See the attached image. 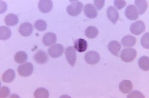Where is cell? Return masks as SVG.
I'll list each match as a JSON object with an SVG mask.
<instances>
[{"label": "cell", "mask_w": 149, "mask_h": 98, "mask_svg": "<svg viewBox=\"0 0 149 98\" xmlns=\"http://www.w3.org/2000/svg\"><path fill=\"white\" fill-rule=\"evenodd\" d=\"M136 56V51L133 48L123 49L120 53V58L125 63H130L134 61Z\"/></svg>", "instance_id": "obj_1"}, {"label": "cell", "mask_w": 149, "mask_h": 98, "mask_svg": "<svg viewBox=\"0 0 149 98\" xmlns=\"http://www.w3.org/2000/svg\"><path fill=\"white\" fill-rule=\"evenodd\" d=\"M34 26L36 30L40 32H43L46 30L47 24L46 22L43 20H38L35 21Z\"/></svg>", "instance_id": "obj_27"}, {"label": "cell", "mask_w": 149, "mask_h": 98, "mask_svg": "<svg viewBox=\"0 0 149 98\" xmlns=\"http://www.w3.org/2000/svg\"><path fill=\"white\" fill-rule=\"evenodd\" d=\"M139 66L142 70L148 71L149 70L148 57L147 56L141 57L139 60Z\"/></svg>", "instance_id": "obj_26"}, {"label": "cell", "mask_w": 149, "mask_h": 98, "mask_svg": "<svg viewBox=\"0 0 149 98\" xmlns=\"http://www.w3.org/2000/svg\"><path fill=\"white\" fill-rule=\"evenodd\" d=\"M107 16L110 21L116 24L119 19V13L115 7L110 6L107 10Z\"/></svg>", "instance_id": "obj_14"}, {"label": "cell", "mask_w": 149, "mask_h": 98, "mask_svg": "<svg viewBox=\"0 0 149 98\" xmlns=\"http://www.w3.org/2000/svg\"><path fill=\"white\" fill-rule=\"evenodd\" d=\"M33 71V66L31 63H26L17 67L19 75L22 77H28L31 76Z\"/></svg>", "instance_id": "obj_3"}, {"label": "cell", "mask_w": 149, "mask_h": 98, "mask_svg": "<svg viewBox=\"0 0 149 98\" xmlns=\"http://www.w3.org/2000/svg\"><path fill=\"white\" fill-rule=\"evenodd\" d=\"M94 3L95 8L98 10H100L104 7L105 1L104 0H94Z\"/></svg>", "instance_id": "obj_32"}, {"label": "cell", "mask_w": 149, "mask_h": 98, "mask_svg": "<svg viewBox=\"0 0 149 98\" xmlns=\"http://www.w3.org/2000/svg\"><path fill=\"white\" fill-rule=\"evenodd\" d=\"M53 4L51 0H40L38 3V8L43 13H48L53 9Z\"/></svg>", "instance_id": "obj_9"}, {"label": "cell", "mask_w": 149, "mask_h": 98, "mask_svg": "<svg viewBox=\"0 0 149 98\" xmlns=\"http://www.w3.org/2000/svg\"><path fill=\"white\" fill-rule=\"evenodd\" d=\"M128 98H144V95L138 90H134L129 93L127 96Z\"/></svg>", "instance_id": "obj_29"}, {"label": "cell", "mask_w": 149, "mask_h": 98, "mask_svg": "<svg viewBox=\"0 0 149 98\" xmlns=\"http://www.w3.org/2000/svg\"><path fill=\"white\" fill-rule=\"evenodd\" d=\"M114 5L118 10H121L126 6V2L124 0H115Z\"/></svg>", "instance_id": "obj_30"}, {"label": "cell", "mask_w": 149, "mask_h": 98, "mask_svg": "<svg viewBox=\"0 0 149 98\" xmlns=\"http://www.w3.org/2000/svg\"><path fill=\"white\" fill-rule=\"evenodd\" d=\"M83 4L79 1L72 2L71 4L67 7V13L71 16H77L82 11Z\"/></svg>", "instance_id": "obj_2"}, {"label": "cell", "mask_w": 149, "mask_h": 98, "mask_svg": "<svg viewBox=\"0 0 149 98\" xmlns=\"http://www.w3.org/2000/svg\"><path fill=\"white\" fill-rule=\"evenodd\" d=\"M98 34V29L95 26H89L85 30V36L89 39H94L96 38Z\"/></svg>", "instance_id": "obj_22"}, {"label": "cell", "mask_w": 149, "mask_h": 98, "mask_svg": "<svg viewBox=\"0 0 149 98\" xmlns=\"http://www.w3.org/2000/svg\"><path fill=\"white\" fill-rule=\"evenodd\" d=\"M33 30V25L30 23H23L19 27V32L23 36H30Z\"/></svg>", "instance_id": "obj_10"}, {"label": "cell", "mask_w": 149, "mask_h": 98, "mask_svg": "<svg viewBox=\"0 0 149 98\" xmlns=\"http://www.w3.org/2000/svg\"><path fill=\"white\" fill-rule=\"evenodd\" d=\"M84 58L86 63L90 65H94L99 62L100 57L99 54L95 51H89L86 53Z\"/></svg>", "instance_id": "obj_7"}, {"label": "cell", "mask_w": 149, "mask_h": 98, "mask_svg": "<svg viewBox=\"0 0 149 98\" xmlns=\"http://www.w3.org/2000/svg\"><path fill=\"white\" fill-rule=\"evenodd\" d=\"M135 4L141 15L143 14L147 9V3L144 0H135Z\"/></svg>", "instance_id": "obj_21"}, {"label": "cell", "mask_w": 149, "mask_h": 98, "mask_svg": "<svg viewBox=\"0 0 149 98\" xmlns=\"http://www.w3.org/2000/svg\"><path fill=\"white\" fill-rule=\"evenodd\" d=\"M119 88L120 91L123 93H128L132 90L133 85L130 80H124L120 83Z\"/></svg>", "instance_id": "obj_16"}, {"label": "cell", "mask_w": 149, "mask_h": 98, "mask_svg": "<svg viewBox=\"0 0 149 98\" xmlns=\"http://www.w3.org/2000/svg\"><path fill=\"white\" fill-rule=\"evenodd\" d=\"M125 16L130 20H135L139 17V12L134 5H129L125 11Z\"/></svg>", "instance_id": "obj_8"}, {"label": "cell", "mask_w": 149, "mask_h": 98, "mask_svg": "<svg viewBox=\"0 0 149 98\" xmlns=\"http://www.w3.org/2000/svg\"><path fill=\"white\" fill-rule=\"evenodd\" d=\"M66 58L68 63L71 66H74L77 60V53L76 50H74V47L69 46L66 49L65 51Z\"/></svg>", "instance_id": "obj_6"}, {"label": "cell", "mask_w": 149, "mask_h": 98, "mask_svg": "<svg viewBox=\"0 0 149 98\" xmlns=\"http://www.w3.org/2000/svg\"><path fill=\"white\" fill-rule=\"evenodd\" d=\"M146 29L145 24L143 21H137L133 23L130 26L131 32L135 35H140Z\"/></svg>", "instance_id": "obj_5"}, {"label": "cell", "mask_w": 149, "mask_h": 98, "mask_svg": "<svg viewBox=\"0 0 149 98\" xmlns=\"http://www.w3.org/2000/svg\"><path fill=\"white\" fill-rule=\"evenodd\" d=\"M141 44L146 49H149V33H146L141 38Z\"/></svg>", "instance_id": "obj_28"}, {"label": "cell", "mask_w": 149, "mask_h": 98, "mask_svg": "<svg viewBox=\"0 0 149 98\" xmlns=\"http://www.w3.org/2000/svg\"><path fill=\"white\" fill-rule=\"evenodd\" d=\"M88 48V43L84 39H78L74 42V50L79 52H85Z\"/></svg>", "instance_id": "obj_13"}, {"label": "cell", "mask_w": 149, "mask_h": 98, "mask_svg": "<svg viewBox=\"0 0 149 98\" xmlns=\"http://www.w3.org/2000/svg\"><path fill=\"white\" fill-rule=\"evenodd\" d=\"M57 36L55 33L48 32L44 35L42 38V43L47 46H51L56 43Z\"/></svg>", "instance_id": "obj_11"}, {"label": "cell", "mask_w": 149, "mask_h": 98, "mask_svg": "<svg viewBox=\"0 0 149 98\" xmlns=\"http://www.w3.org/2000/svg\"><path fill=\"white\" fill-rule=\"evenodd\" d=\"M16 77L15 72L13 69H8L6 70L2 76V80L5 83H11L13 81Z\"/></svg>", "instance_id": "obj_18"}, {"label": "cell", "mask_w": 149, "mask_h": 98, "mask_svg": "<svg viewBox=\"0 0 149 98\" xmlns=\"http://www.w3.org/2000/svg\"><path fill=\"white\" fill-rule=\"evenodd\" d=\"M84 11L85 15L89 19L96 18L98 15L97 11L95 7H94V6L91 4H86L84 7Z\"/></svg>", "instance_id": "obj_12"}, {"label": "cell", "mask_w": 149, "mask_h": 98, "mask_svg": "<svg viewBox=\"0 0 149 98\" xmlns=\"http://www.w3.org/2000/svg\"><path fill=\"white\" fill-rule=\"evenodd\" d=\"M109 51L115 56H118L121 50V45L120 43L116 41H111L108 45Z\"/></svg>", "instance_id": "obj_17"}, {"label": "cell", "mask_w": 149, "mask_h": 98, "mask_svg": "<svg viewBox=\"0 0 149 98\" xmlns=\"http://www.w3.org/2000/svg\"><path fill=\"white\" fill-rule=\"evenodd\" d=\"M34 97L35 98H48L49 92L46 89L40 88L35 91Z\"/></svg>", "instance_id": "obj_25"}, {"label": "cell", "mask_w": 149, "mask_h": 98, "mask_svg": "<svg viewBox=\"0 0 149 98\" xmlns=\"http://www.w3.org/2000/svg\"><path fill=\"white\" fill-rule=\"evenodd\" d=\"M4 21L7 26H14L18 23L19 19L17 16L15 14H8L6 16Z\"/></svg>", "instance_id": "obj_20"}, {"label": "cell", "mask_w": 149, "mask_h": 98, "mask_svg": "<svg viewBox=\"0 0 149 98\" xmlns=\"http://www.w3.org/2000/svg\"><path fill=\"white\" fill-rule=\"evenodd\" d=\"M11 31L10 28L6 26L0 27V39L6 41L11 37Z\"/></svg>", "instance_id": "obj_23"}, {"label": "cell", "mask_w": 149, "mask_h": 98, "mask_svg": "<svg viewBox=\"0 0 149 98\" xmlns=\"http://www.w3.org/2000/svg\"><path fill=\"white\" fill-rule=\"evenodd\" d=\"M28 59V55L24 51H19L15 55V61L17 64H23Z\"/></svg>", "instance_id": "obj_24"}, {"label": "cell", "mask_w": 149, "mask_h": 98, "mask_svg": "<svg viewBox=\"0 0 149 98\" xmlns=\"http://www.w3.org/2000/svg\"><path fill=\"white\" fill-rule=\"evenodd\" d=\"M48 57L46 52L42 50H40L34 55V59L36 62L40 64H44L48 61Z\"/></svg>", "instance_id": "obj_15"}, {"label": "cell", "mask_w": 149, "mask_h": 98, "mask_svg": "<svg viewBox=\"0 0 149 98\" xmlns=\"http://www.w3.org/2000/svg\"><path fill=\"white\" fill-rule=\"evenodd\" d=\"M10 91L8 88L7 87H3L0 90V97H7L10 95Z\"/></svg>", "instance_id": "obj_31"}, {"label": "cell", "mask_w": 149, "mask_h": 98, "mask_svg": "<svg viewBox=\"0 0 149 98\" xmlns=\"http://www.w3.org/2000/svg\"><path fill=\"white\" fill-rule=\"evenodd\" d=\"M136 41V38L134 36L127 35L122 39V44L124 47H132L135 45Z\"/></svg>", "instance_id": "obj_19"}, {"label": "cell", "mask_w": 149, "mask_h": 98, "mask_svg": "<svg viewBox=\"0 0 149 98\" xmlns=\"http://www.w3.org/2000/svg\"><path fill=\"white\" fill-rule=\"evenodd\" d=\"M7 9V6L6 3L3 1H0V13L3 14L6 11Z\"/></svg>", "instance_id": "obj_33"}, {"label": "cell", "mask_w": 149, "mask_h": 98, "mask_svg": "<svg viewBox=\"0 0 149 98\" xmlns=\"http://www.w3.org/2000/svg\"><path fill=\"white\" fill-rule=\"evenodd\" d=\"M64 52L63 46L57 43L53 45L48 49V52L49 55L53 58H56L60 57Z\"/></svg>", "instance_id": "obj_4"}]
</instances>
